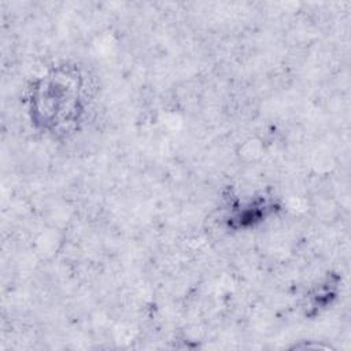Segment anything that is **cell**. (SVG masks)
<instances>
[{
    "label": "cell",
    "instance_id": "1",
    "mask_svg": "<svg viewBox=\"0 0 351 351\" xmlns=\"http://www.w3.org/2000/svg\"><path fill=\"white\" fill-rule=\"evenodd\" d=\"M37 58L18 89L22 130L45 144H73L95 122L100 75L81 56L55 52Z\"/></svg>",
    "mask_w": 351,
    "mask_h": 351
}]
</instances>
